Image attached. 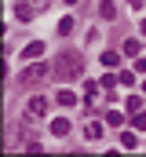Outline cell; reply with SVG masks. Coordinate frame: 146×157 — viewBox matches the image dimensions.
<instances>
[{"label":"cell","instance_id":"14","mask_svg":"<svg viewBox=\"0 0 146 157\" xmlns=\"http://www.w3.org/2000/svg\"><path fill=\"white\" fill-rule=\"evenodd\" d=\"M99 84H102V88H117V84H121V77H113V73H106V77L99 80Z\"/></svg>","mask_w":146,"mask_h":157},{"label":"cell","instance_id":"19","mask_svg":"<svg viewBox=\"0 0 146 157\" xmlns=\"http://www.w3.org/2000/svg\"><path fill=\"white\" fill-rule=\"evenodd\" d=\"M135 70H139V73H146V59H135Z\"/></svg>","mask_w":146,"mask_h":157},{"label":"cell","instance_id":"7","mask_svg":"<svg viewBox=\"0 0 146 157\" xmlns=\"http://www.w3.org/2000/svg\"><path fill=\"white\" fill-rule=\"evenodd\" d=\"M99 15H102L106 22H113V18H117V4H113V0H102V4H99Z\"/></svg>","mask_w":146,"mask_h":157},{"label":"cell","instance_id":"10","mask_svg":"<svg viewBox=\"0 0 146 157\" xmlns=\"http://www.w3.org/2000/svg\"><path fill=\"white\" fill-rule=\"evenodd\" d=\"M102 66H106V70L121 66V55H117V51H106V55H102Z\"/></svg>","mask_w":146,"mask_h":157},{"label":"cell","instance_id":"11","mask_svg":"<svg viewBox=\"0 0 146 157\" xmlns=\"http://www.w3.org/2000/svg\"><path fill=\"white\" fill-rule=\"evenodd\" d=\"M88 139H95V143H99V139H102V124H95V121H91V124H88Z\"/></svg>","mask_w":146,"mask_h":157},{"label":"cell","instance_id":"20","mask_svg":"<svg viewBox=\"0 0 146 157\" xmlns=\"http://www.w3.org/2000/svg\"><path fill=\"white\" fill-rule=\"evenodd\" d=\"M143 33H146V18H143Z\"/></svg>","mask_w":146,"mask_h":157},{"label":"cell","instance_id":"3","mask_svg":"<svg viewBox=\"0 0 146 157\" xmlns=\"http://www.w3.org/2000/svg\"><path fill=\"white\" fill-rule=\"evenodd\" d=\"M26 113H29V117H44V113H48V99H44V95L29 99V102H26Z\"/></svg>","mask_w":146,"mask_h":157},{"label":"cell","instance_id":"2","mask_svg":"<svg viewBox=\"0 0 146 157\" xmlns=\"http://www.w3.org/2000/svg\"><path fill=\"white\" fill-rule=\"evenodd\" d=\"M48 73H51V70H48L44 62H36V66H29V70L22 73V84H36V80H44V77H48Z\"/></svg>","mask_w":146,"mask_h":157},{"label":"cell","instance_id":"1","mask_svg":"<svg viewBox=\"0 0 146 157\" xmlns=\"http://www.w3.org/2000/svg\"><path fill=\"white\" fill-rule=\"evenodd\" d=\"M59 77L62 80H77L80 73H84V62H80V55H59Z\"/></svg>","mask_w":146,"mask_h":157},{"label":"cell","instance_id":"6","mask_svg":"<svg viewBox=\"0 0 146 157\" xmlns=\"http://www.w3.org/2000/svg\"><path fill=\"white\" fill-rule=\"evenodd\" d=\"M40 55H44V44H40V40H33V44L22 48V59H40Z\"/></svg>","mask_w":146,"mask_h":157},{"label":"cell","instance_id":"13","mask_svg":"<svg viewBox=\"0 0 146 157\" xmlns=\"http://www.w3.org/2000/svg\"><path fill=\"white\" fill-rule=\"evenodd\" d=\"M132 128L143 132V128H146V113H135V117H132Z\"/></svg>","mask_w":146,"mask_h":157},{"label":"cell","instance_id":"4","mask_svg":"<svg viewBox=\"0 0 146 157\" xmlns=\"http://www.w3.org/2000/svg\"><path fill=\"white\" fill-rule=\"evenodd\" d=\"M51 135H59V139H66V135H70V121H66V117L51 121Z\"/></svg>","mask_w":146,"mask_h":157},{"label":"cell","instance_id":"5","mask_svg":"<svg viewBox=\"0 0 146 157\" xmlns=\"http://www.w3.org/2000/svg\"><path fill=\"white\" fill-rule=\"evenodd\" d=\"M55 102H59L62 110H70V106H77V95H73V91H66V88H62V91L55 95Z\"/></svg>","mask_w":146,"mask_h":157},{"label":"cell","instance_id":"15","mask_svg":"<svg viewBox=\"0 0 146 157\" xmlns=\"http://www.w3.org/2000/svg\"><path fill=\"white\" fill-rule=\"evenodd\" d=\"M124 55H139V40H124Z\"/></svg>","mask_w":146,"mask_h":157},{"label":"cell","instance_id":"8","mask_svg":"<svg viewBox=\"0 0 146 157\" xmlns=\"http://www.w3.org/2000/svg\"><path fill=\"white\" fill-rule=\"evenodd\" d=\"M121 146H124V150H135V146H139V135H135V132H121Z\"/></svg>","mask_w":146,"mask_h":157},{"label":"cell","instance_id":"12","mask_svg":"<svg viewBox=\"0 0 146 157\" xmlns=\"http://www.w3.org/2000/svg\"><path fill=\"white\" fill-rule=\"evenodd\" d=\"M106 124H113V128H121V124H124V117H121L117 110H110V113H106Z\"/></svg>","mask_w":146,"mask_h":157},{"label":"cell","instance_id":"16","mask_svg":"<svg viewBox=\"0 0 146 157\" xmlns=\"http://www.w3.org/2000/svg\"><path fill=\"white\" fill-rule=\"evenodd\" d=\"M70 29H73V18H70V15H66V18H62V22H59V33H62V37H66V33H70Z\"/></svg>","mask_w":146,"mask_h":157},{"label":"cell","instance_id":"22","mask_svg":"<svg viewBox=\"0 0 146 157\" xmlns=\"http://www.w3.org/2000/svg\"><path fill=\"white\" fill-rule=\"evenodd\" d=\"M143 91H146V84H143Z\"/></svg>","mask_w":146,"mask_h":157},{"label":"cell","instance_id":"18","mask_svg":"<svg viewBox=\"0 0 146 157\" xmlns=\"http://www.w3.org/2000/svg\"><path fill=\"white\" fill-rule=\"evenodd\" d=\"M128 7H132V11H143V7H146V0H128Z\"/></svg>","mask_w":146,"mask_h":157},{"label":"cell","instance_id":"9","mask_svg":"<svg viewBox=\"0 0 146 157\" xmlns=\"http://www.w3.org/2000/svg\"><path fill=\"white\" fill-rule=\"evenodd\" d=\"M33 11H40V7H33V4H18V7H15V15H18L22 22H29V18H33Z\"/></svg>","mask_w":146,"mask_h":157},{"label":"cell","instance_id":"21","mask_svg":"<svg viewBox=\"0 0 146 157\" xmlns=\"http://www.w3.org/2000/svg\"><path fill=\"white\" fill-rule=\"evenodd\" d=\"M66 4H77V0H66Z\"/></svg>","mask_w":146,"mask_h":157},{"label":"cell","instance_id":"17","mask_svg":"<svg viewBox=\"0 0 146 157\" xmlns=\"http://www.w3.org/2000/svg\"><path fill=\"white\" fill-rule=\"evenodd\" d=\"M128 84H135V73H128V70H124V73H121V88H128Z\"/></svg>","mask_w":146,"mask_h":157}]
</instances>
